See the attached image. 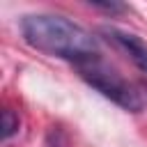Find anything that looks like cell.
<instances>
[{"instance_id":"2","label":"cell","mask_w":147,"mask_h":147,"mask_svg":"<svg viewBox=\"0 0 147 147\" xmlns=\"http://www.w3.org/2000/svg\"><path fill=\"white\" fill-rule=\"evenodd\" d=\"M76 67H78V74H80L96 92H101L106 99H110V101L117 103L119 108L131 110V113L142 110L145 101H142L140 92H138L126 78H122V74H117L110 64H106V62L101 60V55H94V57H90V60H85V62H80V64H76Z\"/></svg>"},{"instance_id":"4","label":"cell","mask_w":147,"mask_h":147,"mask_svg":"<svg viewBox=\"0 0 147 147\" xmlns=\"http://www.w3.org/2000/svg\"><path fill=\"white\" fill-rule=\"evenodd\" d=\"M16 131H18V117L11 110H5L2 113V138H9Z\"/></svg>"},{"instance_id":"1","label":"cell","mask_w":147,"mask_h":147,"mask_svg":"<svg viewBox=\"0 0 147 147\" xmlns=\"http://www.w3.org/2000/svg\"><path fill=\"white\" fill-rule=\"evenodd\" d=\"M23 39L39 53L80 64L99 55L96 39L74 21L55 14H28L21 21Z\"/></svg>"},{"instance_id":"3","label":"cell","mask_w":147,"mask_h":147,"mask_svg":"<svg viewBox=\"0 0 147 147\" xmlns=\"http://www.w3.org/2000/svg\"><path fill=\"white\" fill-rule=\"evenodd\" d=\"M103 34L108 37V41H113L140 71L147 74V44L138 37V34H131V32H122V30H115V28H106Z\"/></svg>"}]
</instances>
